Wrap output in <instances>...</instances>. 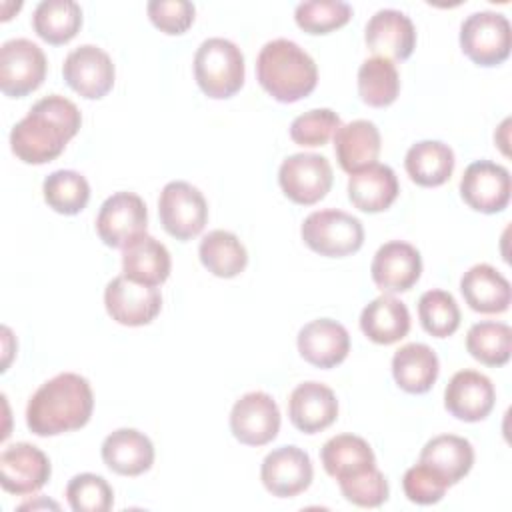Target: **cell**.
Segmentation results:
<instances>
[{"label": "cell", "mask_w": 512, "mask_h": 512, "mask_svg": "<svg viewBox=\"0 0 512 512\" xmlns=\"http://www.w3.org/2000/svg\"><path fill=\"white\" fill-rule=\"evenodd\" d=\"M82 116L78 106L60 96L40 98L10 132V148L26 164H46L58 158L80 130Z\"/></svg>", "instance_id": "6da1fadb"}, {"label": "cell", "mask_w": 512, "mask_h": 512, "mask_svg": "<svg viewBox=\"0 0 512 512\" xmlns=\"http://www.w3.org/2000/svg\"><path fill=\"white\" fill-rule=\"evenodd\" d=\"M94 408L90 382L76 372L46 380L28 400L26 426L36 436H58L88 424Z\"/></svg>", "instance_id": "7a4b0ae2"}, {"label": "cell", "mask_w": 512, "mask_h": 512, "mask_svg": "<svg viewBox=\"0 0 512 512\" xmlns=\"http://www.w3.org/2000/svg\"><path fill=\"white\" fill-rule=\"evenodd\" d=\"M260 86L278 102L290 104L306 98L318 82L312 56L288 38L266 42L256 58Z\"/></svg>", "instance_id": "3957f363"}, {"label": "cell", "mask_w": 512, "mask_h": 512, "mask_svg": "<svg viewBox=\"0 0 512 512\" xmlns=\"http://www.w3.org/2000/svg\"><path fill=\"white\" fill-rule=\"evenodd\" d=\"M242 50L220 36L206 38L194 54V78L200 90L214 100L234 96L244 84Z\"/></svg>", "instance_id": "277c9868"}, {"label": "cell", "mask_w": 512, "mask_h": 512, "mask_svg": "<svg viewBox=\"0 0 512 512\" xmlns=\"http://www.w3.org/2000/svg\"><path fill=\"white\" fill-rule=\"evenodd\" d=\"M300 234L310 250L328 258L354 254L364 242L362 222L356 216L336 208L308 214L302 222Z\"/></svg>", "instance_id": "5b68a950"}, {"label": "cell", "mask_w": 512, "mask_h": 512, "mask_svg": "<svg viewBox=\"0 0 512 512\" xmlns=\"http://www.w3.org/2000/svg\"><path fill=\"white\" fill-rule=\"evenodd\" d=\"M460 48L478 66H498L510 56V22L494 10L472 12L460 26Z\"/></svg>", "instance_id": "8992f818"}, {"label": "cell", "mask_w": 512, "mask_h": 512, "mask_svg": "<svg viewBox=\"0 0 512 512\" xmlns=\"http://www.w3.org/2000/svg\"><path fill=\"white\" fill-rule=\"evenodd\" d=\"M158 214L162 228L176 240L186 242L204 230L208 204L196 186L184 180H172L160 192Z\"/></svg>", "instance_id": "52a82bcc"}, {"label": "cell", "mask_w": 512, "mask_h": 512, "mask_svg": "<svg viewBox=\"0 0 512 512\" xmlns=\"http://www.w3.org/2000/svg\"><path fill=\"white\" fill-rule=\"evenodd\" d=\"M46 54L28 38H12L0 46V90L10 98L34 92L46 78Z\"/></svg>", "instance_id": "ba28073f"}, {"label": "cell", "mask_w": 512, "mask_h": 512, "mask_svg": "<svg viewBox=\"0 0 512 512\" xmlns=\"http://www.w3.org/2000/svg\"><path fill=\"white\" fill-rule=\"evenodd\" d=\"M332 166L326 156L298 152L282 160L278 182L286 198L296 204L310 206L322 200L332 186Z\"/></svg>", "instance_id": "9c48e42d"}, {"label": "cell", "mask_w": 512, "mask_h": 512, "mask_svg": "<svg viewBox=\"0 0 512 512\" xmlns=\"http://www.w3.org/2000/svg\"><path fill=\"white\" fill-rule=\"evenodd\" d=\"M148 210L134 192H116L108 196L96 216V232L110 248H124L146 234Z\"/></svg>", "instance_id": "30bf717a"}, {"label": "cell", "mask_w": 512, "mask_h": 512, "mask_svg": "<svg viewBox=\"0 0 512 512\" xmlns=\"http://www.w3.org/2000/svg\"><path fill=\"white\" fill-rule=\"evenodd\" d=\"M104 306L114 322L122 326H144L158 316L162 294L156 286L138 284L122 274L106 284Z\"/></svg>", "instance_id": "8fae6325"}, {"label": "cell", "mask_w": 512, "mask_h": 512, "mask_svg": "<svg viewBox=\"0 0 512 512\" xmlns=\"http://www.w3.org/2000/svg\"><path fill=\"white\" fill-rule=\"evenodd\" d=\"M66 84L82 98L98 100L104 98L116 78V70L108 52L94 44H82L68 52L62 64Z\"/></svg>", "instance_id": "7c38bea8"}, {"label": "cell", "mask_w": 512, "mask_h": 512, "mask_svg": "<svg viewBox=\"0 0 512 512\" xmlns=\"http://www.w3.org/2000/svg\"><path fill=\"white\" fill-rule=\"evenodd\" d=\"M230 430L246 446H264L278 436L280 410L274 398L254 390L240 396L230 412Z\"/></svg>", "instance_id": "4fadbf2b"}, {"label": "cell", "mask_w": 512, "mask_h": 512, "mask_svg": "<svg viewBox=\"0 0 512 512\" xmlns=\"http://www.w3.org/2000/svg\"><path fill=\"white\" fill-rule=\"evenodd\" d=\"M510 190V172L492 160L468 164L460 180L462 200L482 214L502 212L510 202Z\"/></svg>", "instance_id": "5bb4252c"}, {"label": "cell", "mask_w": 512, "mask_h": 512, "mask_svg": "<svg viewBox=\"0 0 512 512\" xmlns=\"http://www.w3.org/2000/svg\"><path fill=\"white\" fill-rule=\"evenodd\" d=\"M50 474L48 456L34 444L16 442L0 454V484L10 494H34L50 480Z\"/></svg>", "instance_id": "9a60e30c"}, {"label": "cell", "mask_w": 512, "mask_h": 512, "mask_svg": "<svg viewBox=\"0 0 512 512\" xmlns=\"http://www.w3.org/2000/svg\"><path fill=\"white\" fill-rule=\"evenodd\" d=\"M314 468L308 452L298 446L274 448L262 460L260 480L264 488L278 498H292L312 484Z\"/></svg>", "instance_id": "2e32d148"}, {"label": "cell", "mask_w": 512, "mask_h": 512, "mask_svg": "<svg viewBox=\"0 0 512 512\" xmlns=\"http://www.w3.org/2000/svg\"><path fill=\"white\" fill-rule=\"evenodd\" d=\"M370 274L382 292H406L422 274V256L412 244L390 240L376 250L370 264Z\"/></svg>", "instance_id": "e0dca14e"}, {"label": "cell", "mask_w": 512, "mask_h": 512, "mask_svg": "<svg viewBox=\"0 0 512 512\" xmlns=\"http://www.w3.org/2000/svg\"><path fill=\"white\" fill-rule=\"evenodd\" d=\"M364 40L372 54L386 60H406L416 46V28L412 20L394 8L374 12L364 28Z\"/></svg>", "instance_id": "ac0fdd59"}, {"label": "cell", "mask_w": 512, "mask_h": 512, "mask_svg": "<svg viewBox=\"0 0 512 512\" xmlns=\"http://www.w3.org/2000/svg\"><path fill=\"white\" fill-rule=\"evenodd\" d=\"M494 400L496 390L492 380L476 370L456 372L444 390L446 410L464 422L484 420L492 412Z\"/></svg>", "instance_id": "d6986e66"}, {"label": "cell", "mask_w": 512, "mask_h": 512, "mask_svg": "<svg viewBox=\"0 0 512 512\" xmlns=\"http://www.w3.org/2000/svg\"><path fill=\"white\" fill-rule=\"evenodd\" d=\"M300 356L316 368H334L346 360L350 352L348 330L332 320L318 318L304 324L296 338Z\"/></svg>", "instance_id": "ffe728a7"}, {"label": "cell", "mask_w": 512, "mask_h": 512, "mask_svg": "<svg viewBox=\"0 0 512 512\" xmlns=\"http://www.w3.org/2000/svg\"><path fill=\"white\" fill-rule=\"evenodd\" d=\"M290 422L304 434H316L338 416V400L332 388L322 382H302L288 398Z\"/></svg>", "instance_id": "44dd1931"}, {"label": "cell", "mask_w": 512, "mask_h": 512, "mask_svg": "<svg viewBox=\"0 0 512 512\" xmlns=\"http://www.w3.org/2000/svg\"><path fill=\"white\" fill-rule=\"evenodd\" d=\"M104 464L120 476H140L154 464V446L136 428H118L102 442Z\"/></svg>", "instance_id": "7402d4cb"}, {"label": "cell", "mask_w": 512, "mask_h": 512, "mask_svg": "<svg viewBox=\"0 0 512 512\" xmlns=\"http://www.w3.org/2000/svg\"><path fill=\"white\" fill-rule=\"evenodd\" d=\"M466 304L480 314H502L512 300L510 282L490 264H474L460 280Z\"/></svg>", "instance_id": "603a6c76"}, {"label": "cell", "mask_w": 512, "mask_h": 512, "mask_svg": "<svg viewBox=\"0 0 512 512\" xmlns=\"http://www.w3.org/2000/svg\"><path fill=\"white\" fill-rule=\"evenodd\" d=\"M400 192L394 170L386 164H370L348 178V198L354 208L376 214L392 206Z\"/></svg>", "instance_id": "cb8c5ba5"}, {"label": "cell", "mask_w": 512, "mask_h": 512, "mask_svg": "<svg viewBox=\"0 0 512 512\" xmlns=\"http://www.w3.org/2000/svg\"><path fill=\"white\" fill-rule=\"evenodd\" d=\"M334 154L340 168L354 174L376 162L380 154V132L370 120H352L334 132Z\"/></svg>", "instance_id": "d4e9b609"}, {"label": "cell", "mask_w": 512, "mask_h": 512, "mask_svg": "<svg viewBox=\"0 0 512 512\" xmlns=\"http://www.w3.org/2000/svg\"><path fill=\"white\" fill-rule=\"evenodd\" d=\"M170 266L168 248L150 234H142L122 248V272L138 284H162L170 276Z\"/></svg>", "instance_id": "484cf974"}, {"label": "cell", "mask_w": 512, "mask_h": 512, "mask_svg": "<svg viewBox=\"0 0 512 512\" xmlns=\"http://www.w3.org/2000/svg\"><path fill=\"white\" fill-rule=\"evenodd\" d=\"M438 372L440 362L436 352L422 342L404 344L392 356V376L408 394L428 392L434 386Z\"/></svg>", "instance_id": "4316f807"}, {"label": "cell", "mask_w": 512, "mask_h": 512, "mask_svg": "<svg viewBox=\"0 0 512 512\" xmlns=\"http://www.w3.org/2000/svg\"><path fill=\"white\" fill-rule=\"evenodd\" d=\"M418 462L434 470L448 486H454L470 472L474 464V448L462 436L440 434L424 444Z\"/></svg>", "instance_id": "83f0119b"}, {"label": "cell", "mask_w": 512, "mask_h": 512, "mask_svg": "<svg viewBox=\"0 0 512 512\" xmlns=\"http://www.w3.org/2000/svg\"><path fill=\"white\" fill-rule=\"evenodd\" d=\"M360 330L376 344H394L410 330V312L406 304L392 294H382L364 306Z\"/></svg>", "instance_id": "f1b7e54d"}, {"label": "cell", "mask_w": 512, "mask_h": 512, "mask_svg": "<svg viewBox=\"0 0 512 512\" xmlns=\"http://www.w3.org/2000/svg\"><path fill=\"white\" fill-rule=\"evenodd\" d=\"M454 152L440 140H420L412 144L404 158V168L418 186L434 188L444 184L454 172Z\"/></svg>", "instance_id": "f546056e"}, {"label": "cell", "mask_w": 512, "mask_h": 512, "mask_svg": "<svg viewBox=\"0 0 512 512\" xmlns=\"http://www.w3.org/2000/svg\"><path fill=\"white\" fill-rule=\"evenodd\" d=\"M320 460L328 476L342 480L376 466L370 444L356 434L332 436L320 450Z\"/></svg>", "instance_id": "4dcf8cb0"}, {"label": "cell", "mask_w": 512, "mask_h": 512, "mask_svg": "<svg viewBox=\"0 0 512 512\" xmlns=\"http://www.w3.org/2000/svg\"><path fill=\"white\" fill-rule=\"evenodd\" d=\"M32 26L44 42L66 44L82 26V8L74 0H42L34 8Z\"/></svg>", "instance_id": "1f68e13d"}, {"label": "cell", "mask_w": 512, "mask_h": 512, "mask_svg": "<svg viewBox=\"0 0 512 512\" xmlns=\"http://www.w3.org/2000/svg\"><path fill=\"white\" fill-rule=\"evenodd\" d=\"M202 266L218 278H234L244 272L248 252L240 238L228 230L208 232L198 246Z\"/></svg>", "instance_id": "d6a6232c"}, {"label": "cell", "mask_w": 512, "mask_h": 512, "mask_svg": "<svg viewBox=\"0 0 512 512\" xmlns=\"http://www.w3.org/2000/svg\"><path fill=\"white\" fill-rule=\"evenodd\" d=\"M400 92V76L394 62L372 56L358 68V94L372 108L390 106Z\"/></svg>", "instance_id": "836d02e7"}, {"label": "cell", "mask_w": 512, "mask_h": 512, "mask_svg": "<svg viewBox=\"0 0 512 512\" xmlns=\"http://www.w3.org/2000/svg\"><path fill=\"white\" fill-rule=\"evenodd\" d=\"M510 344V326L496 320L476 322L466 334V350L474 360L486 366H504L510 360Z\"/></svg>", "instance_id": "e575fe53"}, {"label": "cell", "mask_w": 512, "mask_h": 512, "mask_svg": "<svg viewBox=\"0 0 512 512\" xmlns=\"http://www.w3.org/2000/svg\"><path fill=\"white\" fill-rule=\"evenodd\" d=\"M46 204L58 214H78L90 200L88 180L74 170H54L42 184Z\"/></svg>", "instance_id": "d590c367"}, {"label": "cell", "mask_w": 512, "mask_h": 512, "mask_svg": "<svg viewBox=\"0 0 512 512\" xmlns=\"http://www.w3.org/2000/svg\"><path fill=\"white\" fill-rule=\"evenodd\" d=\"M422 328L436 338L452 336L460 326V308L446 290H426L418 300Z\"/></svg>", "instance_id": "8d00e7d4"}, {"label": "cell", "mask_w": 512, "mask_h": 512, "mask_svg": "<svg viewBox=\"0 0 512 512\" xmlns=\"http://www.w3.org/2000/svg\"><path fill=\"white\" fill-rule=\"evenodd\" d=\"M352 16V6L342 0H306L294 10L296 24L308 34H328L344 26Z\"/></svg>", "instance_id": "74e56055"}, {"label": "cell", "mask_w": 512, "mask_h": 512, "mask_svg": "<svg viewBox=\"0 0 512 512\" xmlns=\"http://www.w3.org/2000/svg\"><path fill=\"white\" fill-rule=\"evenodd\" d=\"M66 500L74 512H106L114 504V492L102 476L82 472L68 482Z\"/></svg>", "instance_id": "f35d334b"}, {"label": "cell", "mask_w": 512, "mask_h": 512, "mask_svg": "<svg viewBox=\"0 0 512 512\" xmlns=\"http://www.w3.org/2000/svg\"><path fill=\"white\" fill-rule=\"evenodd\" d=\"M342 126L340 116L330 108H314L296 116L290 124V138L300 146H324Z\"/></svg>", "instance_id": "ab89813d"}, {"label": "cell", "mask_w": 512, "mask_h": 512, "mask_svg": "<svg viewBox=\"0 0 512 512\" xmlns=\"http://www.w3.org/2000/svg\"><path fill=\"white\" fill-rule=\"evenodd\" d=\"M342 496L360 508H378L388 500V480L384 474L372 466L360 474L338 480Z\"/></svg>", "instance_id": "60d3db41"}, {"label": "cell", "mask_w": 512, "mask_h": 512, "mask_svg": "<svg viewBox=\"0 0 512 512\" xmlns=\"http://www.w3.org/2000/svg\"><path fill=\"white\" fill-rule=\"evenodd\" d=\"M402 488L410 502L428 506V504L440 502L450 486L434 470H430L426 464L418 462L404 472Z\"/></svg>", "instance_id": "b9f144b4"}, {"label": "cell", "mask_w": 512, "mask_h": 512, "mask_svg": "<svg viewBox=\"0 0 512 512\" xmlns=\"http://www.w3.org/2000/svg\"><path fill=\"white\" fill-rule=\"evenodd\" d=\"M146 12L156 28L166 34H184L192 22L196 8L188 0H150Z\"/></svg>", "instance_id": "7bdbcfd3"}]
</instances>
